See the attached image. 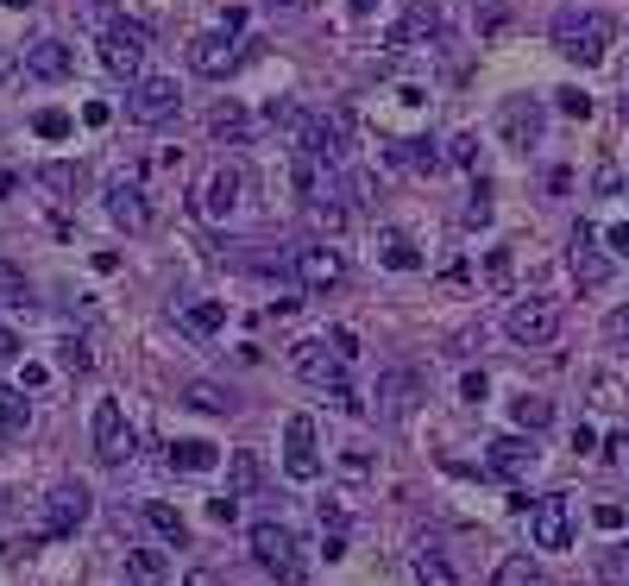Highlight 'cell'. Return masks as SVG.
Wrapping results in <instances>:
<instances>
[{"instance_id":"obj_37","label":"cell","mask_w":629,"mask_h":586,"mask_svg":"<svg viewBox=\"0 0 629 586\" xmlns=\"http://www.w3.org/2000/svg\"><path fill=\"white\" fill-rule=\"evenodd\" d=\"M592 524H598L604 536H617V530L629 524V510H624V505H592Z\"/></svg>"},{"instance_id":"obj_54","label":"cell","mask_w":629,"mask_h":586,"mask_svg":"<svg viewBox=\"0 0 629 586\" xmlns=\"http://www.w3.org/2000/svg\"><path fill=\"white\" fill-rule=\"evenodd\" d=\"M107 7H114V0H89V13H107Z\"/></svg>"},{"instance_id":"obj_53","label":"cell","mask_w":629,"mask_h":586,"mask_svg":"<svg viewBox=\"0 0 629 586\" xmlns=\"http://www.w3.org/2000/svg\"><path fill=\"white\" fill-rule=\"evenodd\" d=\"M7 77H13V57L0 51V82H7Z\"/></svg>"},{"instance_id":"obj_46","label":"cell","mask_w":629,"mask_h":586,"mask_svg":"<svg viewBox=\"0 0 629 586\" xmlns=\"http://www.w3.org/2000/svg\"><path fill=\"white\" fill-rule=\"evenodd\" d=\"M473 152H478V139H473V133H459V139H453V164H473Z\"/></svg>"},{"instance_id":"obj_12","label":"cell","mask_w":629,"mask_h":586,"mask_svg":"<svg viewBox=\"0 0 629 586\" xmlns=\"http://www.w3.org/2000/svg\"><path fill=\"white\" fill-rule=\"evenodd\" d=\"M240 189H246V171H240V164H221V171H208L196 208L208 215V221H226V215L240 208Z\"/></svg>"},{"instance_id":"obj_24","label":"cell","mask_w":629,"mask_h":586,"mask_svg":"<svg viewBox=\"0 0 629 586\" xmlns=\"http://www.w3.org/2000/svg\"><path fill=\"white\" fill-rule=\"evenodd\" d=\"M252 492H258V455L233 448V460H226V498H252Z\"/></svg>"},{"instance_id":"obj_8","label":"cell","mask_w":629,"mask_h":586,"mask_svg":"<svg viewBox=\"0 0 629 586\" xmlns=\"http://www.w3.org/2000/svg\"><path fill=\"white\" fill-rule=\"evenodd\" d=\"M610 272H617L610 246H598V228H592V221H579V228H573V278L585 284V290H604Z\"/></svg>"},{"instance_id":"obj_52","label":"cell","mask_w":629,"mask_h":586,"mask_svg":"<svg viewBox=\"0 0 629 586\" xmlns=\"http://www.w3.org/2000/svg\"><path fill=\"white\" fill-rule=\"evenodd\" d=\"M0 359H13V334L0 329Z\"/></svg>"},{"instance_id":"obj_19","label":"cell","mask_w":629,"mask_h":586,"mask_svg":"<svg viewBox=\"0 0 629 586\" xmlns=\"http://www.w3.org/2000/svg\"><path fill=\"white\" fill-rule=\"evenodd\" d=\"M485 467H491L498 480H523L528 467H535V441H523V435H498L491 455H485Z\"/></svg>"},{"instance_id":"obj_47","label":"cell","mask_w":629,"mask_h":586,"mask_svg":"<svg viewBox=\"0 0 629 586\" xmlns=\"http://www.w3.org/2000/svg\"><path fill=\"white\" fill-rule=\"evenodd\" d=\"M208 517H214V524H233V517H240V498H214V505H208Z\"/></svg>"},{"instance_id":"obj_39","label":"cell","mask_w":629,"mask_h":586,"mask_svg":"<svg viewBox=\"0 0 629 586\" xmlns=\"http://www.w3.org/2000/svg\"><path fill=\"white\" fill-rule=\"evenodd\" d=\"M340 473H347V480H365V473H372V455H365V448H347V455H340Z\"/></svg>"},{"instance_id":"obj_35","label":"cell","mask_w":629,"mask_h":586,"mask_svg":"<svg viewBox=\"0 0 629 586\" xmlns=\"http://www.w3.org/2000/svg\"><path fill=\"white\" fill-rule=\"evenodd\" d=\"M604 581H610V586H629V542L604 549Z\"/></svg>"},{"instance_id":"obj_5","label":"cell","mask_w":629,"mask_h":586,"mask_svg":"<svg viewBox=\"0 0 629 586\" xmlns=\"http://www.w3.org/2000/svg\"><path fill=\"white\" fill-rule=\"evenodd\" d=\"M498 133H503V146L528 152V146H541V133H548V107L535 102V95H510V102L498 107Z\"/></svg>"},{"instance_id":"obj_41","label":"cell","mask_w":629,"mask_h":586,"mask_svg":"<svg viewBox=\"0 0 629 586\" xmlns=\"http://www.w3.org/2000/svg\"><path fill=\"white\" fill-rule=\"evenodd\" d=\"M327 347H334V354L352 366V359H359V334H352V329H334V334H327Z\"/></svg>"},{"instance_id":"obj_25","label":"cell","mask_w":629,"mask_h":586,"mask_svg":"<svg viewBox=\"0 0 629 586\" xmlns=\"http://www.w3.org/2000/svg\"><path fill=\"white\" fill-rule=\"evenodd\" d=\"M145 524L164 536V542H176V549L189 542V517H183L176 505H164V498H151V505H145Z\"/></svg>"},{"instance_id":"obj_4","label":"cell","mask_w":629,"mask_h":586,"mask_svg":"<svg viewBox=\"0 0 629 586\" xmlns=\"http://www.w3.org/2000/svg\"><path fill=\"white\" fill-rule=\"evenodd\" d=\"M503 334L516 341V347H554V334H560V303L548 297H528L503 315Z\"/></svg>"},{"instance_id":"obj_14","label":"cell","mask_w":629,"mask_h":586,"mask_svg":"<svg viewBox=\"0 0 629 586\" xmlns=\"http://www.w3.org/2000/svg\"><path fill=\"white\" fill-rule=\"evenodd\" d=\"M89 517V485H50L45 498V536H75V524Z\"/></svg>"},{"instance_id":"obj_36","label":"cell","mask_w":629,"mask_h":586,"mask_svg":"<svg viewBox=\"0 0 629 586\" xmlns=\"http://www.w3.org/2000/svg\"><path fill=\"white\" fill-rule=\"evenodd\" d=\"M25 416H32V410L20 404V391H7V384H0V423H7V429H25Z\"/></svg>"},{"instance_id":"obj_29","label":"cell","mask_w":629,"mask_h":586,"mask_svg":"<svg viewBox=\"0 0 629 586\" xmlns=\"http://www.w3.org/2000/svg\"><path fill=\"white\" fill-rule=\"evenodd\" d=\"M391 158H397V164H416V171H441V152H434L428 139H403V146H391Z\"/></svg>"},{"instance_id":"obj_40","label":"cell","mask_w":629,"mask_h":586,"mask_svg":"<svg viewBox=\"0 0 629 586\" xmlns=\"http://www.w3.org/2000/svg\"><path fill=\"white\" fill-rule=\"evenodd\" d=\"M132 574H139V581H158V574H164V561H158V555H151V549H132Z\"/></svg>"},{"instance_id":"obj_15","label":"cell","mask_w":629,"mask_h":586,"mask_svg":"<svg viewBox=\"0 0 629 586\" xmlns=\"http://www.w3.org/2000/svg\"><path fill=\"white\" fill-rule=\"evenodd\" d=\"M107 215H114V228H126V233H145V228H151L145 189H139L132 177H114V183H107Z\"/></svg>"},{"instance_id":"obj_6","label":"cell","mask_w":629,"mask_h":586,"mask_svg":"<svg viewBox=\"0 0 629 586\" xmlns=\"http://www.w3.org/2000/svg\"><path fill=\"white\" fill-rule=\"evenodd\" d=\"M528 530H535V549H573V498L567 492H548V498H535L528 510Z\"/></svg>"},{"instance_id":"obj_51","label":"cell","mask_w":629,"mask_h":586,"mask_svg":"<svg viewBox=\"0 0 629 586\" xmlns=\"http://www.w3.org/2000/svg\"><path fill=\"white\" fill-rule=\"evenodd\" d=\"M265 7H283V13H296V7H308V0H265Z\"/></svg>"},{"instance_id":"obj_33","label":"cell","mask_w":629,"mask_h":586,"mask_svg":"<svg viewBox=\"0 0 629 586\" xmlns=\"http://www.w3.org/2000/svg\"><path fill=\"white\" fill-rule=\"evenodd\" d=\"M0 303H25V272L13 258H0Z\"/></svg>"},{"instance_id":"obj_2","label":"cell","mask_w":629,"mask_h":586,"mask_svg":"<svg viewBox=\"0 0 629 586\" xmlns=\"http://www.w3.org/2000/svg\"><path fill=\"white\" fill-rule=\"evenodd\" d=\"M252 561H258L265 574H277L283 586H302V542L290 524L258 517V524H252Z\"/></svg>"},{"instance_id":"obj_38","label":"cell","mask_w":629,"mask_h":586,"mask_svg":"<svg viewBox=\"0 0 629 586\" xmlns=\"http://www.w3.org/2000/svg\"><path fill=\"white\" fill-rule=\"evenodd\" d=\"M32 127L45 133V139H63V133H70V114H57V107H45V114H38Z\"/></svg>"},{"instance_id":"obj_20","label":"cell","mask_w":629,"mask_h":586,"mask_svg":"<svg viewBox=\"0 0 629 586\" xmlns=\"http://www.w3.org/2000/svg\"><path fill=\"white\" fill-rule=\"evenodd\" d=\"M25 70L45 82H63L75 70V51L63 45V38H38V45H25Z\"/></svg>"},{"instance_id":"obj_32","label":"cell","mask_w":629,"mask_h":586,"mask_svg":"<svg viewBox=\"0 0 629 586\" xmlns=\"http://www.w3.org/2000/svg\"><path fill=\"white\" fill-rule=\"evenodd\" d=\"M38 183H45V189H57V196H70L75 183H82V171H75V164H45V171H38Z\"/></svg>"},{"instance_id":"obj_18","label":"cell","mask_w":629,"mask_h":586,"mask_svg":"<svg viewBox=\"0 0 629 586\" xmlns=\"http://www.w3.org/2000/svg\"><path fill=\"white\" fill-rule=\"evenodd\" d=\"M434 32H441V7H434V0H416V7L403 13L397 26L384 32V38H391L397 51H409V45H422V38H434Z\"/></svg>"},{"instance_id":"obj_45","label":"cell","mask_w":629,"mask_h":586,"mask_svg":"<svg viewBox=\"0 0 629 586\" xmlns=\"http://www.w3.org/2000/svg\"><path fill=\"white\" fill-rule=\"evenodd\" d=\"M604 246H610V258H629V228H604Z\"/></svg>"},{"instance_id":"obj_43","label":"cell","mask_w":629,"mask_h":586,"mask_svg":"<svg viewBox=\"0 0 629 586\" xmlns=\"http://www.w3.org/2000/svg\"><path fill=\"white\" fill-rule=\"evenodd\" d=\"M485 391H491L485 372H466V379H459V398H466V404H485Z\"/></svg>"},{"instance_id":"obj_17","label":"cell","mask_w":629,"mask_h":586,"mask_svg":"<svg viewBox=\"0 0 629 586\" xmlns=\"http://www.w3.org/2000/svg\"><path fill=\"white\" fill-rule=\"evenodd\" d=\"M189 64H196L201 77H226V70H240V45H233V32H208L189 45Z\"/></svg>"},{"instance_id":"obj_42","label":"cell","mask_w":629,"mask_h":586,"mask_svg":"<svg viewBox=\"0 0 629 586\" xmlns=\"http://www.w3.org/2000/svg\"><path fill=\"white\" fill-rule=\"evenodd\" d=\"M560 114L585 120V114H592V95H579V89H560Z\"/></svg>"},{"instance_id":"obj_11","label":"cell","mask_w":629,"mask_h":586,"mask_svg":"<svg viewBox=\"0 0 629 586\" xmlns=\"http://www.w3.org/2000/svg\"><path fill=\"white\" fill-rule=\"evenodd\" d=\"M283 473H290V480H315V473H322L315 423H308V416H290V423H283Z\"/></svg>"},{"instance_id":"obj_23","label":"cell","mask_w":629,"mask_h":586,"mask_svg":"<svg viewBox=\"0 0 629 586\" xmlns=\"http://www.w3.org/2000/svg\"><path fill=\"white\" fill-rule=\"evenodd\" d=\"M208 133H214V139H226V146H246V139H252V120H246V107H240V102L214 107V114H208Z\"/></svg>"},{"instance_id":"obj_27","label":"cell","mask_w":629,"mask_h":586,"mask_svg":"<svg viewBox=\"0 0 629 586\" xmlns=\"http://www.w3.org/2000/svg\"><path fill=\"white\" fill-rule=\"evenodd\" d=\"M183 329L201 334V341H208V334H221L226 329V303H189V309H183Z\"/></svg>"},{"instance_id":"obj_9","label":"cell","mask_w":629,"mask_h":586,"mask_svg":"<svg viewBox=\"0 0 629 586\" xmlns=\"http://www.w3.org/2000/svg\"><path fill=\"white\" fill-rule=\"evenodd\" d=\"M95 455L107 460V467H120V460H132V423H126V410L114 404V398H101L95 404Z\"/></svg>"},{"instance_id":"obj_50","label":"cell","mask_w":629,"mask_h":586,"mask_svg":"<svg viewBox=\"0 0 629 586\" xmlns=\"http://www.w3.org/2000/svg\"><path fill=\"white\" fill-rule=\"evenodd\" d=\"M183 586H221V581H214L208 567H189V574H183Z\"/></svg>"},{"instance_id":"obj_55","label":"cell","mask_w":629,"mask_h":586,"mask_svg":"<svg viewBox=\"0 0 629 586\" xmlns=\"http://www.w3.org/2000/svg\"><path fill=\"white\" fill-rule=\"evenodd\" d=\"M7 7H32V0H7Z\"/></svg>"},{"instance_id":"obj_16","label":"cell","mask_w":629,"mask_h":586,"mask_svg":"<svg viewBox=\"0 0 629 586\" xmlns=\"http://www.w3.org/2000/svg\"><path fill=\"white\" fill-rule=\"evenodd\" d=\"M409 410H416V372L391 366V372L377 379V416H384V423H409Z\"/></svg>"},{"instance_id":"obj_34","label":"cell","mask_w":629,"mask_h":586,"mask_svg":"<svg viewBox=\"0 0 629 586\" xmlns=\"http://www.w3.org/2000/svg\"><path fill=\"white\" fill-rule=\"evenodd\" d=\"M308 221H315V228H327V233H340V228H347V208L315 196V203H308Z\"/></svg>"},{"instance_id":"obj_1","label":"cell","mask_w":629,"mask_h":586,"mask_svg":"<svg viewBox=\"0 0 629 586\" xmlns=\"http://www.w3.org/2000/svg\"><path fill=\"white\" fill-rule=\"evenodd\" d=\"M617 45V20L610 13H592V7H567L560 20H554V51L567 57V64H604Z\"/></svg>"},{"instance_id":"obj_28","label":"cell","mask_w":629,"mask_h":586,"mask_svg":"<svg viewBox=\"0 0 629 586\" xmlns=\"http://www.w3.org/2000/svg\"><path fill=\"white\" fill-rule=\"evenodd\" d=\"M491 586H541V574H535V561L528 555H503L498 574H491Z\"/></svg>"},{"instance_id":"obj_13","label":"cell","mask_w":629,"mask_h":586,"mask_svg":"<svg viewBox=\"0 0 629 586\" xmlns=\"http://www.w3.org/2000/svg\"><path fill=\"white\" fill-rule=\"evenodd\" d=\"M340 278H347V258L334 253V246H302V253H296V284L308 290V297L334 290Z\"/></svg>"},{"instance_id":"obj_49","label":"cell","mask_w":629,"mask_h":586,"mask_svg":"<svg viewBox=\"0 0 629 586\" xmlns=\"http://www.w3.org/2000/svg\"><path fill=\"white\" fill-rule=\"evenodd\" d=\"M604 334H610V341H624V334H629V309H617V315L604 322Z\"/></svg>"},{"instance_id":"obj_3","label":"cell","mask_w":629,"mask_h":586,"mask_svg":"<svg viewBox=\"0 0 629 586\" xmlns=\"http://www.w3.org/2000/svg\"><path fill=\"white\" fill-rule=\"evenodd\" d=\"M145 51H151V38H145V26H132V20H114V26L101 32V64H107L114 77H126V82H139Z\"/></svg>"},{"instance_id":"obj_7","label":"cell","mask_w":629,"mask_h":586,"mask_svg":"<svg viewBox=\"0 0 629 586\" xmlns=\"http://www.w3.org/2000/svg\"><path fill=\"white\" fill-rule=\"evenodd\" d=\"M176 77H139L132 89H126V114L139 120V127H158V120H171L176 114Z\"/></svg>"},{"instance_id":"obj_21","label":"cell","mask_w":629,"mask_h":586,"mask_svg":"<svg viewBox=\"0 0 629 586\" xmlns=\"http://www.w3.org/2000/svg\"><path fill=\"white\" fill-rule=\"evenodd\" d=\"M377 258L391 265V272H422V253H416V240L403 228H384L377 233Z\"/></svg>"},{"instance_id":"obj_26","label":"cell","mask_w":629,"mask_h":586,"mask_svg":"<svg viewBox=\"0 0 629 586\" xmlns=\"http://www.w3.org/2000/svg\"><path fill=\"white\" fill-rule=\"evenodd\" d=\"M416 581L422 586H459V574H453V561L441 555L434 542H422V549H416Z\"/></svg>"},{"instance_id":"obj_10","label":"cell","mask_w":629,"mask_h":586,"mask_svg":"<svg viewBox=\"0 0 629 586\" xmlns=\"http://www.w3.org/2000/svg\"><path fill=\"white\" fill-rule=\"evenodd\" d=\"M296 372L308 384H322L327 398H334V391H347V359L334 354V347H327V341H296Z\"/></svg>"},{"instance_id":"obj_30","label":"cell","mask_w":629,"mask_h":586,"mask_svg":"<svg viewBox=\"0 0 629 586\" xmlns=\"http://www.w3.org/2000/svg\"><path fill=\"white\" fill-rule=\"evenodd\" d=\"M183 398H189L196 410H208V416H226V410H233V398H226L221 384H208V379H196L189 391H183Z\"/></svg>"},{"instance_id":"obj_44","label":"cell","mask_w":629,"mask_h":586,"mask_svg":"<svg viewBox=\"0 0 629 586\" xmlns=\"http://www.w3.org/2000/svg\"><path fill=\"white\" fill-rule=\"evenodd\" d=\"M63 366H70V372H89V347H82V341H63Z\"/></svg>"},{"instance_id":"obj_22","label":"cell","mask_w":629,"mask_h":586,"mask_svg":"<svg viewBox=\"0 0 629 586\" xmlns=\"http://www.w3.org/2000/svg\"><path fill=\"white\" fill-rule=\"evenodd\" d=\"M208 467H221L214 441H171V473H208Z\"/></svg>"},{"instance_id":"obj_48","label":"cell","mask_w":629,"mask_h":586,"mask_svg":"<svg viewBox=\"0 0 629 586\" xmlns=\"http://www.w3.org/2000/svg\"><path fill=\"white\" fill-rule=\"evenodd\" d=\"M491 284H510V253H503V246L491 253Z\"/></svg>"},{"instance_id":"obj_31","label":"cell","mask_w":629,"mask_h":586,"mask_svg":"<svg viewBox=\"0 0 629 586\" xmlns=\"http://www.w3.org/2000/svg\"><path fill=\"white\" fill-rule=\"evenodd\" d=\"M510 416H516V429H548L554 404H548V398H516V410H510Z\"/></svg>"}]
</instances>
